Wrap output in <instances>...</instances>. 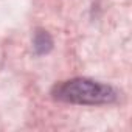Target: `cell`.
<instances>
[{"instance_id": "cell-1", "label": "cell", "mask_w": 132, "mask_h": 132, "mask_svg": "<svg viewBox=\"0 0 132 132\" xmlns=\"http://www.w3.org/2000/svg\"><path fill=\"white\" fill-rule=\"evenodd\" d=\"M51 96L62 103L98 106L113 103L117 100V90L100 81L89 78H73L54 84L51 89Z\"/></svg>"}, {"instance_id": "cell-2", "label": "cell", "mask_w": 132, "mask_h": 132, "mask_svg": "<svg viewBox=\"0 0 132 132\" xmlns=\"http://www.w3.org/2000/svg\"><path fill=\"white\" fill-rule=\"evenodd\" d=\"M51 47H53V40H51L50 34L47 31L37 30L34 34V50L39 54H44V53H48L51 50Z\"/></svg>"}]
</instances>
